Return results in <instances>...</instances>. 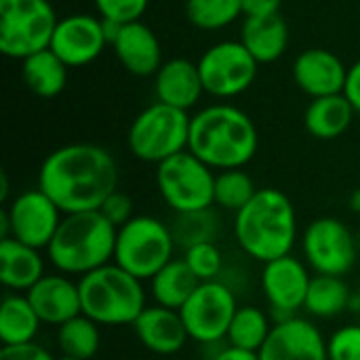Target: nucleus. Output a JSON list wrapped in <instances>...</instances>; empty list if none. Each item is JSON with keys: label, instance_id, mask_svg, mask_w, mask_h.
I'll use <instances>...</instances> for the list:
<instances>
[{"label": "nucleus", "instance_id": "f257e3e1", "mask_svg": "<svg viewBox=\"0 0 360 360\" xmlns=\"http://www.w3.org/2000/svg\"><path fill=\"white\" fill-rule=\"evenodd\" d=\"M118 165L105 148L68 143L42 160L38 188L63 215H72L99 211L105 198L118 190Z\"/></svg>", "mask_w": 360, "mask_h": 360}, {"label": "nucleus", "instance_id": "f03ea898", "mask_svg": "<svg viewBox=\"0 0 360 360\" xmlns=\"http://www.w3.org/2000/svg\"><path fill=\"white\" fill-rule=\"evenodd\" d=\"M257 143L253 120L236 105L217 103L192 116L188 150L211 169H243L253 160Z\"/></svg>", "mask_w": 360, "mask_h": 360}, {"label": "nucleus", "instance_id": "7ed1b4c3", "mask_svg": "<svg viewBox=\"0 0 360 360\" xmlns=\"http://www.w3.org/2000/svg\"><path fill=\"white\" fill-rule=\"evenodd\" d=\"M234 236L240 249L268 264L291 255L297 240V213L289 196L276 188H262L234 217Z\"/></svg>", "mask_w": 360, "mask_h": 360}, {"label": "nucleus", "instance_id": "20e7f679", "mask_svg": "<svg viewBox=\"0 0 360 360\" xmlns=\"http://www.w3.org/2000/svg\"><path fill=\"white\" fill-rule=\"evenodd\" d=\"M116 234L101 211L63 215L46 255L61 274L84 276L114 262Z\"/></svg>", "mask_w": 360, "mask_h": 360}, {"label": "nucleus", "instance_id": "39448f33", "mask_svg": "<svg viewBox=\"0 0 360 360\" xmlns=\"http://www.w3.org/2000/svg\"><path fill=\"white\" fill-rule=\"evenodd\" d=\"M141 283L114 262L80 276L82 314L99 327L133 325L148 306Z\"/></svg>", "mask_w": 360, "mask_h": 360}, {"label": "nucleus", "instance_id": "423d86ee", "mask_svg": "<svg viewBox=\"0 0 360 360\" xmlns=\"http://www.w3.org/2000/svg\"><path fill=\"white\" fill-rule=\"evenodd\" d=\"M173 251L171 226L152 215H135L118 228L114 264L139 281H152L173 259Z\"/></svg>", "mask_w": 360, "mask_h": 360}, {"label": "nucleus", "instance_id": "0eeeda50", "mask_svg": "<svg viewBox=\"0 0 360 360\" xmlns=\"http://www.w3.org/2000/svg\"><path fill=\"white\" fill-rule=\"evenodd\" d=\"M190 122L192 116H188V112L156 101L135 116L127 135L129 150L143 162L160 165L188 150Z\"/></svg>", "mask_w": 360, "mask_h": 360}, {"label": "nucleus", "instance_id": "6e6552de", "mask_svg": "<svg viewBox=\"0 0 360 360\" xmlns=\"http://www.w3.org/2000/svg\"><path fill=\"white\" fill-rule=\"evenodd\" d=\"M57 23L49 0H0V53L23 61L51 49Z\"/></svg>", "mask_w": 360, "mask_h": 360}, {"label": "nucleus", "instance_id": "1a4fd4ad", "mask_svg": "<svg viewBox=\"0 0 360 360\" xmlns=\"http://www.w3.org/2000/svg\"><path fill=\"white\" fill-rule=\"evenodd\" d=\"M156 186L175 213L205 211L215 205V173L190 150L156 165Z\"/></svg>", "mask_w": 360, "mask_h": 360}, {"label": "nucleus", "instance_id": "9d476101", "mask_svg": "<svg viewBox=\"0 0 360 360\" xmlns=\"http://www.w3.org/2000/svg\"><path fill=\"white\" fill-rule=\"evenodd\" d=\"M238 304L234 291L221 281H209L196 287L179 314L190 340L198 344H217L226 340Z\"/></svg>", "mask_w": 360, "mask_h": 360}, {"label": "nucleus", "instance_id": "9b49d317", "mask_svg": "<svg viewBox=\"0 0 360 360\" xmlns=\"http://www.w3.org/2000/svg\"><path fill=\"white\" fill-rule=\"evenodd\" d=\"M257 65L259 63L240 40H224L213 44L198 59L205 93L219 99H230L245 93L257 76Z\"/></svg>", "mask_w": 360, "mask_h": 360}, {"label": "nucleus", "instance_id": "f8f14e48", "mask_svg": "<svg viewBox=\"0 0 360 360\" xmlns=\"http://www.w3.org/2000/svg\"><path fill=\"white\" fill-rule=\"evenodd\" d=\"M304 257L316 274L344 276L356 264V240L338 217H319L304 232Z\"/></svg>", "mask_w": 360, "mask_h": 360}, {"label": "nucleus", "instance_id": "ddd939ff", "mask_svg": "<svg viewBox=\"0 0 360 360\" xmlns=\"http://www.w3.org/2000/svg\"><path fill=\"white\" fill-rule=\"evenodd\" d=\"M6 209L11 238L34 249H46L61 224V209L40 190H25L11 200Z\"/></svg>", "mask_w": 360, "mask_h": 360}, {"label": "nucleus", "instance_id": "4468645a", "mask_svg": "<svg viewBox=\"0 0 360 360\" xmlns=\"http://www.w3.org/2000/svg\"><path fill=\"white\" fill-rule=\"evenodd\" d=\"M310 281L312 276L308 272V266L293 255H285L264 264L259 278L262 293L272 310L281 314V321L295 316L304 308Z\"/></svg>", "mask_w": 360, "mask_h": 360}, {"label": "nucleus", "instance_id": "2eb2a0df", "mask_svg": "<svg viewBox=\"0 0 360 360\" xmlns=\"http://www.w3.org/2000/svg\"><path fill=\"white\" fill-rule=\"evenodd\" d=\"M108 44L101 17L74 13L59 19L51 40V51L68 68H82L93 63Z\"/></svg>", "mask_w": 360, "mask_h": 360}, {"label": "nucleus", "instance_id": "dca6fc26", "mask_svg": "<svg viewBox=\"0 0 360 360\" xmlns=\"http://www.w3.org/2000/svg\"><path fill=\"white\" fill-rule=\"evenodd\" d=\"M262 360H329L321 329L300 316L278 321L259 350Z\"/></svg>", "mask_w": 360, "mask_h": 360}, {"label": "nucleus", "instance_id": "f3484780", "mask_svg": "<svg viewBox=\"0 0 360 360\" xmlns=\"http://www.w3.org/2000/svg\"><path fill=\"white\" fill-rule=\"evenodd\" d=\"M32 308L36 310L42 325L61 327L63 323L82 314L78 283L68 274H44L27 293Z\"/></svg>", "mask_w": 360, "mask_h": 360}, {"label": "nucleus", "instance_id": "a211bd4d", "mask_svg": "<svg viewBox=\"0 0 360 360\" xmlns=\"http://www.w3.org/2000/svg\"><path fill=\"white\" fill-rule=\"evenodd\" d=\"M348 70L344 61L327 49H308L293 63L295 84L312 99L344 93Z\"/></svg>", "mask_w": 360, "mask_h": 360}, {"label": "nucleus", "instance_id": "6ab92c4d", "mask_svg": "<svg viewBox=\"0 0 360 360\" xmlns=\"http://www.w3.org/2000/svg\"><path fill=\"white\" fill-rule=\"evenodd\" d=\"M131 327L139 344L158 356L177 354L190 340L179 310H171L158 304L146 306V310L137 316V321Z\"/></svg>", "mask_w": 360, "mask_h": 360}, {"label": "nucleus", "instance_id": "aec40b11", "mask_svg": "<svg viewBox=\"0 0 360 360\" xmlns=\"http://www.w3.org/2000/svg\"><path fill=\"white\" fill-rule=\"evenodd\" d=\"M154 91L160 103L188 112L198 103L200 95L205 93L198 63H192L184 57L165 61L154 74Z\"/></svg>", "mask_w": 360, "mask_h": 360}, {"label": "nucleus", "instance_id": "412c9836", "mask_svg": "<svg viewBox=\"0 0 360 360\" xmlns=\"http://www.w3.org/2000/svg\"><path fill=\"white\" fill-rule=\"evenodd\" d=\"M112 46L122 68L135 76H152L162 65L160 42L156 34L141 21L120 25Z\"/></svg>", "mask_w": 360, "mask_h": 360}, {"label": "nucleus", "instance_id": "4be33fe9", "mask_svg": "<svg viewBox=\"0 0 360 360\" xmlns=\"http://www.w3.org/2000/svg\"><path fill=\"white\" fill-rule=\"evenodd\" d=\"M44 276V259L34 249L15 238L0 240V283L13 293H27Z\"/></svg>", "mask_w": 360, "mask_h": 360}, {"label": "nucleus", "instance_id": "5701e85b", "mask_svg": "<svg viewBox=\"0 0 360 360\" xmlns=\"http://www.w3.org/2000/svg\"><path fill=\"white\" fill-rule=\"evenodd\" d=\"M240 42L257 63H272L283 57L289 44L287 21L278 15L245 17Z\"/></svg>", "mask_w": 360, "mask_h": 360}, {"label": "nucleus", "instance_id": "b1692460", "mask_svg": "<svg viewBox=\"0 0 360 360\" xmlns=\"http://www.w3.org/2000/svg\"><path fill=\"white\" fill-rule=\"evenodd\" d=\"M356 110L346 99L344 93L312 99L304 114V124L308 133L316 139H335L344 135L354 118Z\"/></svg>", "mask_w": 360, "mask_h": 360}, {"label": "nucleus", "instance_id": "393cba45", "mask_svg": "<svg viewBox=\"0 0 360 360\" xmlns=\"http://www.w3.org/2000/svg\"><path fill=\"white\" fill-rule=\"evenodd\" d=\"M42 321L25 293H6L0 302V342L2 346H21L36 340Z\"/></svg>", "mask_w": 360, "mask_h": 360}, {"label": "nucleus", "instance_id": "a878e982", "mask_svg": "<svg viewBox=\"0 0 360 360\" xmlns=\"http://www.w3.org/2000/svg\"><path fill=\"white\" fill-rule=\"evenodd\" d=\"M68 65L51 51L44 49L27 59H23L21 65V76L25 86L42 97V99H51L57 97L59 93H63L65 84H68Z\"/></svg>", "mask_w": 360, "mask_h": 360}, {"label": "nucleus", "instance_id": "bb28decb", "mask_svg": "<svg viewBox=\"0 0 360 360\" xmlns=\"http://www.w3.org/2000/svg\"><path fill=\"white\" fill-rule=\"evenodd\" d=\"M150 283L154 302L171 310H181L200 285L186 259H171Z\"/></svg>", "mask_w": 360, "mask_h": 360}, {"label": "nucleus", "instance_id": "cd10ccee", "mask_svg": "<svg viewBox=\"0 0 360 360\" xmlns=\"http://www.w3.org/2000/svg\"><path fill=\"white\" fill-rule=\"evenodd\" d=\"M350 304V289L342 276L316 274L310 281L308 297L304 310L316 319H333L340 316Z\"/></svg>", "mask_w": 360, "mask_h": 360}, {"label": "nucleus", "instance_id": "c85d7f7f", "mask_svg": "<svg viewBox=\"0 0 360 360\" xmlns=\"http://www.w3.org/2000/svg\"><path fill=\"white\" fill-rule=\"evenodd\" d=\"M272 323L268 314L255 306H238L230 329H228V346L249 350V352H259L266 340L270 338Z\"/></svg>", "mask_w": 360, "mask_h": 360}, {"label": "nucleus", "instance_id": "c756f323", "mask_svg": "<svg viewBox=\"0 0 360 360\" xmlns=\"http://www.w3.org/2000/svg\"><path fill=\"white\" fill-rule=\"evenodd\" d=\"M57 344L63 356L80 360L95 359L101 346L99 325L89 316L80 314L57 327Z\"/></svg>", "mask_w": 360, "mask_h": 360}, {"label": "nucleus", "instance_id": "7c9ffc66", "mask_svg": "<svg viewBox=\"0 0 360 360\" xmlns=\"http://www.w3.org/2000/svg\"><path fill=\"white\" fill-rule=\"evenodd\" d=\"M186 15L194 27L215 32L234 23L243 6L240 0H186Z\"/></svg>", "mask_w": 360, "mask_h": 360}, {"label": "nucleus", "instance_id": "2f4dec72", "mask_svg": "<svg viewBox=\"0 0 360 360\" xmlns=\"http://www.w3.org/2000/svg\"><path fill=\"white\" fill-rule=\"evenodd\" d=\"M255 192L257 188L251 175L245 173L243 169H228L215 175V192H213L215 207L238 213L245 205H249Z\"/></svg>", "mask_w": 360, "mask_h": 360}, {"label": "nucleus", "instance_id": "473e14b6", "mask_svg": "<svg viewBox=\"0 0 360 360\" xmlns=\"http://www.w3.org/2000/svg\"><path fill=\"white\" fill-rule=\"evenodd\" d=\"M217 228L219 224H217L213 209H205V211H194V213H177V219L171 226V232H173L175 245H179L186 251L200 243H215Z\"/></svg>", "mask_w": 360, "mask_h": 360}, {"label": "nucleus", "instance_id": "72a5a7b5", "mask_svg": "<svg viewBox=\"0 0 360 360\" xmlns=\"http://www.w3.org/2000/svg\"><path fill=\"white\" fill-rule=\"evenodd\" d=\"M184 259L200 283L219 281V274L224 268V257L215 243H200V245L186 249Z\"/></svg>", "mask_w": 360, "mask_h": 360}, {"label": "nucleus", "instance_id": "f704fd0d", "mask_svg": "<svg viewBox=\"0 0 360 360\" xmlns=\"http://www.w3.org/2000/svg\"><path fill=\"white\" fill-rule=\"evenodd\" d=\"M93 2L101 19L124 25V23L139 21L150 0H93Z\"/></svg>", "mask_w": 360, "mask_h": 360}, {"label": "nucleus", "instance_id": "c9c22d12", "mask_svg": "<svg viewBox=\"0 0 360 360\" xmlns=\"http://www.w3.org/2000/svg\"><path fill=\"white\" fill-rule=\"evenodd\" d=\"M329 360H360V325H346L327 340Z\"/></svg>", "mask_w": 360, "mask_h": 360}, {"label": "nucleus", "instance_id": "e433bc0d", "mask_svg": "<svg viewBox=\"0 0 360 360\" xmlns=\"http://www.w3.org/2000/svg\"><path fill=\"white\" fill-rule=\"evenodd\" d=\"M101 215L114 226V228H122L127 221H131L135 215H133V200H131V196L129 194H124V192H120V190H116V192H112L108 198H105V202L101 205Z\"/></svg>", "mask_w": 360, "mask_h": 360}, {"label": "nucleus", "instance_id": "4c0bfd02", "mask_svg": "<svg viewBox=\"0 0 360 360\" xmlns=\"http://www.w3.org/2000/svg\"><path fill=\"white\" fill-rule=\"evenodd\" d=\"M0 360H57L51 356L46 348L36 342L21 344V346H2Z\"/></svg>", "mask_w": 360, "mask_h": 360}, {"label": "nucleus", "instance_id": "58836bf2", "mask_svg": "<svg viewBox=\"0 0 360 360\" xmlns=\"http://www.w3.org/2000/svg\"><path fill=\"white\" fill-rule=\"evenodd\" d=\"M283 0H240L245 17H268L278 15Z\"/></svg>", "mask_w": 360, "mask_h": 360}, {"label": "nucleus", "instance_id": "ea45409f", "mask_svg": "<svg viewBox=\"0 0 360 360\" xmlns=\"http://www.w3.org/2000/svg\"><path fill=\"white\" fill-rule=\"evenodd\" d=\"M344 95L346 99L352 103V108L360 114V59L348 70V78H346V86H344Z\"/></svg>", "mask_w": 360, "mask_h": 360}, {"label": "nucleus", "instance_id": "a19ab883", "mask_svg": "<svg viewBox=\"0 0 360 360\" xmlns=\"http://www.w3.org/2000/svg\"><path fill=\"white\" fill-rule=\"evenodd\" d=\"M213 360H262L259 352H249V350H240V348H224L219 354H215Z\"/></svg>", "mask_w": 360, "mask_h": 360}, {"label": "nucleus", "instance_id": "79ce46f5", "mask_svg": "<svg viewBox=\"0 0 360 360\" xmlns=\"http://www.w3.org/2000/svg\"><path fill=\"white\" fill-rule=\"evenodd\" d=\"M6 198H8V175L2 173V175H0V202L4 205Z\"/></svg>", "mask_w": 360, "mask_h": 360}, {"label": "nucleus", "instance_id": "37998d69", "mask_svg": "<svg viewBox=\"0 0 360 360\" xmlns=\"http://www.w3.org/2000/svg\"><path fill=\"white\" fill-rule=\"evenodd\" d=\"M57 360H80V359H70V356H61V359Z\"/></svg>", "mask_w": 360, "mask_h": 360}]
</instances>
